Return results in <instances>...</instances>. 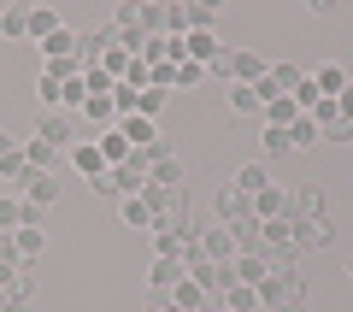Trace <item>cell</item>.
Instances as JSON below:
<instances>
[{
    "label": "cell",
    "instance_id": "13",
    "mask_svg": "<svg viewBox=\"0 0 353 312\" xmlns=\"http://www.w3.org/2000/svg\"><path fill=\"white\" fill-rule=\"evenodd\" d=\"M241 218H253V200L241 188H224L218 195V224H241Z\"/></svg>",
    "mask_w": 353,
    "mask_h": 312
},
{
    "label": "cell",
    "instance_id": "3",
    "mask_svg": "<svg viewBox=\"0 0 353 312\" xmlns=\"http://www.w3.org/2000/svg\"><path fill=\"white\" fill-rule=\"evenodd\" d=\"M218 53H224V48H218V36H212V30H189V36H183V59H189V65H201V71L218 59Z\"/></svg>",
    "mask_w": 353,
    "mask_h": 312
},
{
    "label": "cell",
    "instance_id": "14",
    "mask_svg": "<svg viewBox=\"0 0 353 312\" xmlns=\"http://www.w3.org/2000/svg\"><path fill=\"white\" fill-rule=\"evenodd\" d=\"M265 71H271V65H265L259 53H230V83H248V88H253Z\"/></svg>",
    "mask_w": 353,
    "mask_h": 312
},
{
    "label": "cell",
    "instance_id": "24",
    "mask_svg": "<svg viewBox=\"0 0 353 312\" xmlns=\"http://www.w3.org/2000/svg\"><path fill=\"white\" fill-rule=\"evenodd\" d=\"M312 88H318L324 100H336L341 88H347V71H341V65H324V71H312Z\"/></svg>",
    "mask_w": 353,
    "mask_h": 312
},
{
    "label": "cell",
    "instance_id": "10",
    "mask_svg": "<svg viewBox=\"0 0 353 312\" xmlns=\"http://www.w3.org/2000/svg\"><path fill=\"white\" fill-rule=\"evenodd\" d=\"M230 188H241V195H259V188H271V165H265V159H253V165H241V171L236 177H230Z\"/></svg>",
    "mask_w": 353,
    "mask_h": 312
},
{
    "label": "cell",
    "instance_id": "28",
    "mask_svg": "<svg viewBox=\"0 0 353 312\" xmlns=\"http://www.w3.org/2000/svg\"><path fill=\"white\" fill-rule=\"evenodd\" d=\"M212 18H218V6H206V0L183 6V36H189V30H212Z\"/></svg>",
    "mask_w": 353,
    "mask_h": 312
},
{
    "label": "cell",
    "instance_id": "46",
    "mask_svg": "<svg viewBox=\"0 0 353 312\" xmlns=\"http://www.w3.org/2000/svg\"><path fill=\"white\" fill-rule=\"evenodd\" d=\"M206 312H230V306H218V300H212V306H206Z\"/></svg>",
    "mask_w": 353,
    "mask_h": 312
},
{
    "label": "cell",
    "instance_id": "20",
    "mask_svg": "<svg viewBox=\"0 0 353 312\" xmlns=\"http://www.w3.org/2000/svg\"><path fill=\"white\" fill-rule=\"evenodd\" d=\"M94 148H101V159H106V165H124L130 153H136V148H130V142H124V130H106V136L94 142Z\"/></svg>",
    "mask_w": 353,
    "mask_h": 312
},
{
    "label": "cell",
    "instance_id": "7",
    "mask_svg": "<svg viewBox=\"0 0 353 312\" xmlns=\"http://www.w3.org/2000/svg\"><path fill=\"white\" fill-rule=\"evenodd\" d=\"M83 118L101 130V136H106V130H118V106H112V95H88V100H83Z\"/></svg>",
    "mask_w": 353,
    "mask_h": 312
},
{
    "label": "cell",
    "instance_id": "2",
    "mask_svg": "<svg viewBox=\"0 0 353 312\" xmlns=\"http://www.w3.org/2000/svg\"><path fill=\"white\" fill-rule=\"evenodd\" d=\"M289 218H294V224H324V188H318V183H301V188L289 195Z\"/></svg>",
    "mask_w": 353,
    "mask_h": 312
},
{
    "label": "cell",
    "instance_id": "12",
    "mask_svg": "<svg viewBox=\"0 0 353 312\" xmlns=\"http://www.w3.org/2000/svg\"><path fill=\"white\" fill-rule=\"evenodd\" d=\"M212 300H218V295H206V289H201V283H189V277L171 289V306H176V312H206Z\"/></svg>",
    "mask_w": 353,
    "mask_h": 312
},
{
    "label": "cell",
    "instance_id": "17",
    "mask_svg": "<svg viewBox=\"0 0 353 312\" xmlns=\"http://www.w3.org/2000/svg\"><path fill=\"white\" fill-rule=\"evenodd\" d=\"M148 183H153V188H171V195H176V188H183V165H176L171 153H165V159H148Z\"/></svg>",
    "mask_w": 353,
    "mask_h": 312
},
{
    "label": "cell",
    "instance_id": "32",
    "mask_svg": "<svg viewBox=\"0 0 353 312\" xmlns=\"http://www.w3.org/2000/svg\"><path fill=\"white\" fill-rule=\"evenodd\" d=\"M259 106H265V100L253 95L248 83H230V113H259Z\"/></svg>",
    "mask_w": 353,
    "mask_h": 312
},
{
    "label": "cell",
    "instance_id": "43",
    "mask_svg": "<svg viewBox=\"0 0 353 312\" xmlns=\"http://www.w3.org/2000/svg\"><path fill=\"white\" fill-rule=\"evenodd\" d=\"M18 148H24V142H12V136H6V130H0V159H12Z\"/></svg>",
    "mask_w": 353,
    "mask_h": 312
},
{
    "label": "cell",
    "instance_id": "18",
    "mask_svg": "<svg viewBox=\"0 0 353 312\" xmlns=\"http://www.w3.org/2000/svg\"><path fill=\"white\" fill-rule=\"evenodd\" d=\"M218 306H230V312H259V295H253V283H230L224 295H218Z\"/></svg>",
    "mask_w": 353,
    "mask_h": 312
},
{
    "label": "cell",
    "instance_id": "15",
    "mask_svg": "<svg viewBox=\"0 0 353 312\" xmlns=\"http://www.w3.org/2000/svg\"><path fill=\"white\" fill-rule=\"evenodd\" d=\"M65 153H71V165H77V171L88 177V183H94V177L106 171V159H101V148H94V142H71Z\"/></svg>",
    "mask_w": 353,
    "mask_h": 312
},
{
    "label": "cell",
    "instance_id": "38",
    "mask_svg": "<svg viewBox=\"0 0 353 312\" xmlns=\"http://www.w3.org/2000/svg\"><path fill=\"white\" fill-rule=\"evenodd\" d=\"M88 188H94V195H101V200H118V183H112V171H101V177H94V183H88Z\"/></svg>",
    "mask_w": 353,
    "mask_h": 312
},
{
    "label": "cell",
    "instance_id": "8",
    "mask_svg": "<svg viewBox=\"0 0 353 312\" xmlns=\"http://www.w3.org/2000/svg\"><path fill=\"white\" fill-rule=\"evenodd\" d=\"M24 200H30V206H36V213H48L53 200H59V177L36 171V177H30V183H24Z\"/></svg>",
    "mask_w": 353,
    "mask_h": 312
},
{
    "label": "cell",
    "instance_id": "4",
    "mask_svg": "<svg viewBox=\"0 0 353 312\" xmlns=\"http://www.w3.org/2000/svg\"><path fill=\"white\" fill-rule=\"evenodd\" d=\"M194 248H201L206 260H218V265H230V260H236V236H230V224H212L201 242H194Z\"/></svg>",
    "mask_w": 353,
    "mask_h": 312
},
{
    "label": "cell",
    "instance_id": "31",
    "mask_svg": "<svg viewBox=\"0 0 353 312\" xmlns=\"http://www.w3.org/2000/svg\"><path fill=\"white\" fill-rule=\"evenodd\" d=\"M24 224V195H0V230Z\"/></svg>",
    "mask_w": 353,
    "mask_h": 312
},
{
    "label": "cell",
    "instance_id": "26",
    "mask_svg": "<svg viewBox=\"0 0 353 312\" xmlns=\"http://www.w3.org/2000/svg\"><path fill=\"white\" fill-rule=\"evenodd\" d=\"M118 213H124V224L153 230V213H148V200H141V195H124V200H118Z\"/></svg>",
    "mask_w": 353,
    "mask_h": 312
},
{
    "label": "cell",
    "instance_id": "40",
    "mask_svg": "<svg viewBox=\"0 0 353 312\" xmlns=\"http://www.w3.org/2000/svg\"><path fill=\"white\" fill-rule=\"evenodd\" d=\"M336 118H347V124H353V83L336 95Z\"/></svg>",
    "mask_w": 353,
    "mask_h": 312
},
{
    "label": "cell",
    "instance_id": "30",
    "mask_svg": "<svg viewBox=\"0 0 353 312\" xmlns=\"http://www.w3.org/2000/svg\"><path fill=\"white\" fill-rule=\"evenodd\" d=\"M36 95H41V106H48V113H59V106H65V83H59V77H48V71H41Z\"/></svg>",
    "mask_w": 353,
    "mask_h": 312
},
{
    "label": "cell",
    "instance_id": "45",
    "mask_svg": "<svg viewBox=\"0 0 353 312\" xmlns=\"http://www.w3.org/2000/svg\"><path fill=\"white\" fill-rule=\"evenodd\" d=\"M283 312H306V306H301V300H294V306H283Z\"/></svg>",
    "mask_w": 353,
    "mask_h": 312
},
{
    "label": "cell",
    "instance_id": "35",
    "mask_svg": "<svg viewBox=\"0 0 353 312\" xmlns=\"http://www.w3.org/2000/svg\"><path fill=\"white\" fill-rule=\"evenodd\" d=\"M136 113H141V118H159V113H165V88H141Z\"/></svg>",
    "mask_w": 353,
    "mask_h": 312
},
{
    "label": "cell",
    "instance_id": "41",
    "mask_svg": "<svg viewBox=\"0 0 353 312\" xmlns=\"http://www.w3.org/2000/svg\"><path fill=\"white\" fill-rule=\"evenodd\" d=\"M0 312H30V300L24 295H0Z\"/></svg>",
    "mask_w": 353,
    "mask_h": 312
},
{
    "label": "cell",
    "instance_id": "34",
    "mask_svg": "<svg viewBox=\"0 0 353 312\" xmlns=\"http://www.w3.org/2000/svg\"><path fill=\"white\" fill-rule=\"evenodd\" d=\"M0 177H6V183H30V177H36V171H30V159H24V148H18L12 159H0Z\"/></svg>",
    "mask_w": 353,
    "mask_h": 312
},
{
    "label": "cell",
    "instance_id": "1",
    "mask_svg": "<svg viewBox=\"0 0 353 312\" xmlns=\"http://www.w3.org/2000/svg\"><path fill=\"white\" fill-rule=\"evenodd\" d=\"M253 295H259V306H265V312L294 306V300H301V271H271L265 283H253Z\"/></svg>",
    "mask_w": 353,
    "mask_h": 312
},
{
    "label": "cell",
    "instance_id": "47",
    "mask_svg": "<svg viewBox=\"0 0 353 312\" xmlns=\"http://www.w3.org/2000/svg\"><path fill=\"white\" fill-rule=\"evenodd\" d=\"M347 277H353V260H347Z\"/></svg>",
    "mask_w": 353,
    "mask_h": 312
},
{
    "label": "cell",
    "instance_id": "25",
    "mask_svg": "<svg viewBox=\"0 0 353 312\" xmlns=\"http://www.w3.org/2000/svg\"><path fill=\"white\" fill-rule=\"evenodd\" d=\"M53 30H59V12L53 6H30V41H48Z\"/></svg>",
    "mask_w": 353,
    "mask_h": 312
},
{
    "label": "cell",
    "instance_id": "36",
    "mask_svg": "<svg viewBox=\"0 0 353 312\" xmlns=\"http://www.w3.org/2000/svg\"><path fill=\"white\" fill-rule=\"evenodd\" d=\"M118 30H141V6H136V0L118 6Z\"/></svg>",
    "mask_w": 353,
    "mask_h": 312
},
{
    "label": "cell",
    "instance_id": "42",
    "mask_svg": "<svg viewBox=\"0 0 353 312\" xmlns=\"http://www.w3.org/2000/svg\"><path fill=\"white\" fill-rule=\"evenodd\" d=\"M0 260H18V242H12V230H0Z\"/></svg>",
    "mask_w": 353,
    "mask_h": 312
},
{
    "label": "cell",
    "instance_id": "16",
    "mask_svg": "<svg viewBox=\"0 0 353 312\" xmlns=\"http://www.w3.org/2000/svg\"><path fill=\"white\" fill-rule=\"evenodd\" d=\"M118 130H124V142H130L136 153L159 142V130H153V118H141V113H136V118H118Z\"/></svg>",
    "mask_w": 353,
    "mask_h": 312
},
{
    "label": "cell",
    "instance_id": "22",
    "mask_svg": "<svg viewBox=\"0 0 353 312\" xmlns=\"http://www.w3.org/2000/svg\"><path fill=\"white\" fill-rule=\"evenodd\" d=\"M24 159H30V171H48V177H53V159H59V148H48L41 136H30V142H24Z\"/></svg>",
    "mask_w": 353,
    "mask_h": 312
},
{
    "label": "cell",
    "instance_id": "11",
    "mask_svg": "<svg viewBox=\"0 0 353 312\" xmlns=\"http://www.w3.org/2000/svg\"><path fill=\"white\" fill-rule=\"evenodd\" d=\"M41 142H48V148H71V136H77V124L65 113H41V130H36Z\"/></svg>",
    "mask_w": 353,
    "mask_h": 312
},
{
    "label": "cell",
    "instance_id": "27",
    "mask_svg": "<svg viewBox=\"0 0 353 312\" xmlns=\"http://www.w3.org/2000/svg\"><path fill=\"white\" fill-rule=\"evenodd\" d=\"M318 142H324V130H318L312 118L301 113V118H294V124H289V148H318Z\"/></svg>",
    "mask_w": 353,
    "mask_h": 312
},
{
    "label": "cell",
    "instance_id": "23",
    "mask_svg": "<svg viewBox=\"0 0 353 312\" xmlns=\"http://www.w3.org/2000/svg\"><path fill=\"white\" fill-rule=\"evenodd\" d=\"M12 242H18V260H24V265H36L41 260V248H48V236H41V230H12Z\"/></svg>",
    "mask_w": 353,
    "mask_h": 312
},
{
    "label": "cell",
    "instance_id": "6",
    "mask_svg": "<svg viewBox=\"0 0 353 312\" xmlns=\"http://www.w3.org/2000/svg\"><path fill=\"white\" fill-rule=\"evenodd\" d=\"M253 218H259V224H271V218H289V195H283L277 183L259 188V195H253Z\"/></svg>",
    "mask_w": 353,
    "mask_h": 312
},
{
    "label": "cell",
    "instance_id": "29",
    "mask_svg": "<svg viewBox=\"0 0 353 312\" xmlns=\"http://www.w3.org/2000/svg\"><path fill=\"white\" fill-rule=\"evenodd\" d=\"M324 242H330V218H324V224H294V248H324Z\"/></svg>",
    "mask_w": 353,
    "mask_h": 312
},
{
    "label": "cell",
    "instance_id": "33",
    "mask_svg": "<svg viewBox=\"0 0 353 312\" xmlns=\"http://www.w3.org/2000/svg\"><path fill=\"white\" fill-rule=\"evenodd\" d=\"M271 83H277L283 95H294V88L306 83V71H301V65H271Z\"/></svg>",
    "mask_w": 353,
    "mask_h": 312
},
{
    "label": "cell",
    "instance_id": "21",
    "mask_svg": "<svg viewBox=\"0 0 353 312\" xmlns=\"http://www.w3.org/2000/svg\"><path fill=\"white\" fill-rule=\"evenodd\" d=\"M77 41H83V36H77V30H53V36L48 41H41V53H48V59H71V53H77Z\"/></svg>",
    "mask_w": 353,
    "mask_h": 312
},
{
    "label": "cell",
    "instance_id": "39",
    "mask_svg": "<svg viewBox=\"0 0 353 312\" xmlns=\"http://www.w3.org/2000/svg\"><path fill=\"white\" fill-rule=\"evenodd\" d=\"M265 153H289V130H265Z\"/></svg>",
    "mask_w": 353,
    "mask_h": 312
},
{
    "label": "cell",
    "instance_id": "9",
    "mask_svg": "<svg viewBox=\"0 0 353 312\" xmlns=\"http://www.w3.org/2000/svg\"><path fill=\"white\" fill-rule=\"evenodd\" d=\"M230 271H236V283H265V277H271V260L253 248V253H236V260H230Z\"/></svg>",
    "mask_w": 353,
    "mask_h": 312
},
{
    "label": "cell",
    "instance_id": "19",
    "mask_svg": "<svg viewBox=\"0 0 353 312\" xmlns=\"http://www.w3.org/2000/svg\"><path fill=\"white\" fill-rule=\"evenodd\" d=\"M0 36L30 41V6H6V12H0Z\"/></svg>",
    "mask_w": 353,
    "mask_h": 312
},
{
    "label": "cell",
    "instance_id": "44",
    "mask_svg": "<svg viewBox=\"0 0 353 312\" xmlns=\"http://www.w3.org/2000/svg\"><path fill=\"white\" fill-rule=\"evenodd\" d=\"M148 312H176V306H171V295H153V300H148Z\"/></svg>",
    "mask_w": 353,
    "mask_h": 312
},
{
    "label": "cell",
    "instance_id": "37",
    "mask_svg": "<svg viewBox=\"0 0 353 312\" xmlns=\"http://www.w3.org/2000/svg\"><path fill=\"white\" fill-rule=\"evenodd\" d=\"M201 77H206V71H201V65H189V59L176 65V88H194V83H201Z\"/></svg>",
    "mask_w": 353,
    "mask_h": 312
},
{
    "label": "cell",
    "instance_id": "5",
    "mask_svg": "<svg viewBox=\"0 0 353 312\" xmlns=\"http://www.w3.org/2000/svg\"><path fill=\"white\" fill-rule=\"evenodd\" d=\"M183 277H189V265H183V260H153V271H148V289H153V295H171V289L183 283Z\"/></svg>",
    "mask_w": 353,
    "mask_h": 312
}]
</instances>
